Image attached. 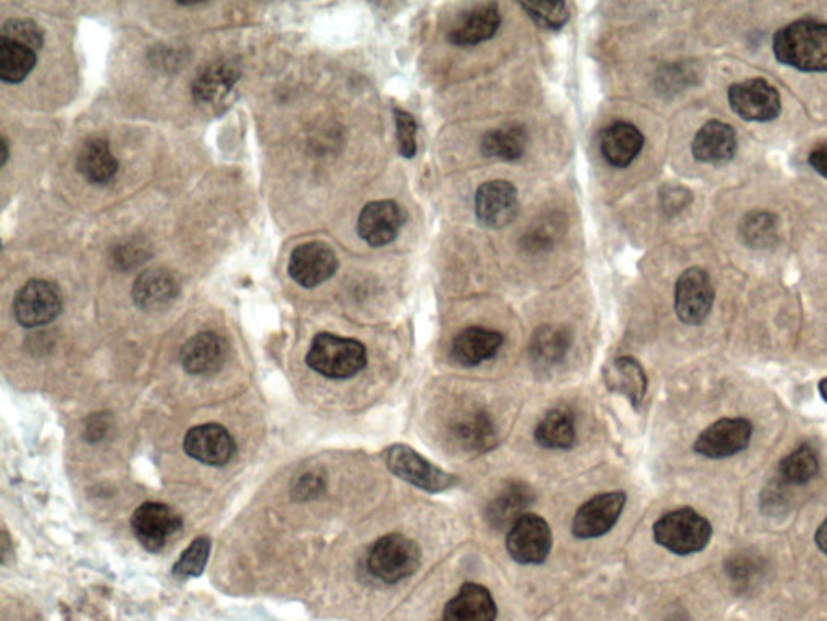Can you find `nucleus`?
<instances>
[{
  "instance_id": "obj_1",
  "label": "nucleus",
  "mask_w": 827,
  "mask_h": 621,
  "mask_svg": "<svg viewBox=\"0 0 827 621\" xmlns=\"http://www.w3.org/2000/svg\"><path fill=\"white\" fill-rule=\"evenodd\" d=\"M779 63L802 71H827L826 23L795 22L779 30L772 43Z\"/></svg>"
},
{
  "instance_id": "obj_2",
  "label": "nucleus",
  "mask_w": 827,
  "mask_h": 621,
  "mask_svg": "<svg viewBox=\"0 0 827 621\" xmlns=\"http://www.w3.org/2000/svg\"><path fill=\"white\" fill-rule=\"evenodd\" d=\"M307 364L328 379H350L367 364L364 345L353 339L319 334L310 345Z\"/></svg>"
},
{
  "instance_id": "obj_3",
  "label": "nucleus",
  "mask_w": 827,
  "mask_h": 621,
  "mask_svg": "<svg viewBox=\"0 0 827 621\" xmlns=\"http://www.w3.org/2000/svg\"><path fill=\"white\" fill-rule=\"evenodd\" d=\"M713 528L710 521L692 508H680L656 521L655 541L672 554L690 555L709 545Z\"/></svg>"
},
{
  "instance_id": "obj_4",
  "label": "nucleus",
  "mask_w": 827,
  "mask_h": 621,
  "mask_svg": "<svg viewBox=\"0 0 827 621\" xmlns=\"http://www.w3.org/2000/svg\"><path fill=\"white\" fill-rule=\"evenodd\" d=\"M419 545L403 534H388L378 539L369 552L367 568L381 582L395 585L409 578L420 566Z\"/></svg>"
},
{
  "instance_id": "obj_5",
  "label": "nucleus",
  "mask_w": 827,
  "mask_h": 621,
  "mask_svg": "<svg viewBox=\"0 0 827 621\" xmlns=\"http://www.w3.org/2000/svg\"><path fill=\"white\" fill-rule=\"evenodd\" d=\"M385 463L395 476L427 493H443L457 484L454 474L440 470L408 445L386 449Z\"/></svg>"
},
{
  "instance_id": "obj_6",
  "label": "nucleus",
  "mask_w": 827,
  "mask_h": 621,
  "mask_svg": "<svg viewBox=\"0 0 827 621\" xmlns=\"http://www.w3.org/2000/svg\"><path fill=\"white\" fill-rule=\"evenodd\" d=\"M553 534L548 523L539 515L525 513L509 528L506 549L512 560L522 565H539L552 552Z\"/></svg>"
},
{
  "instance_id": "obj_7",
  "label": "nucleus",
  "mask_w": 827,
  "mask_h": 621,
  "mask_svg": "<svg viewBox=\"0 0 827 621\" xmlns=\"http://www.w3.org/2000/svg\"><path fill=\"white\" fill-rule=\"evenodd\" d=\"M61 310V293L56 283L47 280H30L13 300V313L23 327L46 326Z\"/></svg>"
},
{
  "instance_id": "obj_8",
  "label": "nucleus",
  "mask_w": 827,
  "mask_h": 621,
  "mask_svg": "<svg viewBox=\"0 0 827 621\" xmlns=\"http://www.w3.org/2000/svg\"><path fill=\"white\" fill-rule=\"evenodd\" d=\"M729 102L733 111L748 122H771L781 114V95L763 78L730 87Z\"/></svg>"
},
{
  "instance_id": "obj_9",
  "label": "nucleus",
  "mask_w": 827,
  "mask_h": 621,
  "mask_svg": "<svg viewBox=\"0 0 827 621\" xmlns=\"http://www.w3.org/2000/svg\"><path fill=\"white\" fill-rule=\"evenodd\" d=\"M714 290L709 272L692 268L676 283V313L683 324L699 326L713 308Z\"/></svg>"
},
{
  "instance_id": "obj_10",
  "label": "nucleus",
  "mask_w": 827,
  "mask_h": 621,
  "mask_svg": "<svg viewBox=\"0 0 827 621\" xmlns=\"http://www.w3.org/2000/svg\"><path fill=\"white\" fill-rule=\"evenodd\" d=\"M754 426L747 419H720L702 432L695 442V452L706 459H729L750 445Z\"/></svg>"
},
{
  "instance_id": "obj_11",
  "label": "nucleus",
  "mask_w": 827,
  "mask_h": 621,
  "mask_svg": "<svg viewBox=\"0 0 827 621\" xmlns=\"http://www.w3.org/2000/svg\"><path fill=\"white\" fill-rule=\"evenodd\" d=\"M518 190L506 180H491L475 193V213L484 227H506L518 216Z\"/></svg>"
},
{
  "instance_id": "obj_12",
  "label": "nucleus",
  "mask_w": 827,
  "mask_h": 621,
  "mask_svg": "<svg viewBox=\"0 0 827 621\" xmlns=\"http://www.w3.org/2000/svg\"><path fill=\"white\" fill-rule=\"evenodd\" d=\"M625 494L608 493L590 498L577 510L573 532L579 539H594L608 534L624 510Z\"/></svg>"
},
{
  "instance_id": "obj_13",
  "label": "nucleus",
  "mask_w": 827,
  "mask_h": 621,
  "mask_svg": "<svg viewBox=\"0 0 827 621\" xmlns=\"http://www.w3.org/2000/svg\"><path fill=\"white\" fill-rule=\"evenodd\" d=\"M406 222V213L395 201H374L359 214V237L378 248L392 244Z\"/></svg>"
},
{
  "instance_id": "obj_14",
  "label": "nucleus",
  "mask_w": 827,
  "mask_h": 621,
  "mask_svg": "<svg viewBox=\"0 0 827 621\" xmlns=\"http://www.w3.org/2000/svg\"><path fill=\"white\" fill-rule=\"evenodd\" d=\"M338 269V258L333 249L320 241L301 245L292 252L288 272L297 285L314 289L333 278Z\"/></svg>"
},
{
  "instance_id": "obj_15",
  "label": "nucleus",
  "mask_w": 827,
  "mask_h": 621,
  "mask_svg": "<svg viewBox=\"0 0 827 621\" xmlns=\"http://www.w3.org/2000/svg\"><path fill=\"white\" fill-rule=\"evenodd\" d=\"M132 527L143 547L150 552H159L166 545L167 539L180 531L183 523L175 511L167 505L145 504L133 515Z\"/></svg>"
},
{
  "instance_id": "obj_16",
  "label": "nucleus",
  "mask_w": 827,
  "mask_h": 621,
  "mask_svg": "<svg viewBox=\"0 0 827 621\" xmlns=\"http://www.w3.org/2000/svg\"><path fill=\"white\" fill-rule=\"evenodd\" d=\"M184 450L191 459L211 466H224L237 452L234 437L220 425H203L184 437Z\"/></svg>"
},
{
  "instance_id": "obj_17",
  "label": "nucleus",
  "mask_w": 827,
  "mask_h": 621,
  "mask_svg": "<svg viewBox=\"0 0 827 621\" xmlns=\"http://www.w3.org/2000/svg\"><path fill=\"white\" fill-rule=\"evenodd\" d=\"M501 25V13L497 3H480L461 13L453 23L448 39L456 46H474L495 36Z\"/></svg>"
},
{
  "instance_id": "obj_18",
  "label": "nucleus",
  "mask_w": 827,
  "mask_h": 621,
  "mask_svg": "<svg viewBox=\"0 0 827 621\" xmlns=\"http://www.w3.org/2000/svg\"><path fill=\"white\" fill-rule=\"evenodd\" d=\"M227 343L214 332H201L181 348L180 360L190 374H211L227 360Z\"/></svg>"
},
{
  "instance_id": "obj_19",
  "label": "nucleus",
  "mask_w": 827,
  "mask_h": 621,
  "mask_svg": "<svg viewBox=\"0 0 827 621\" xmlns=\"http://www.w3.org/2000/svg\"><path fill=\"white\" fill-rule=\"evenodd\" d=\"M737 151V136L733 126L723 122H709L696 133L692 143V153L696 160L705 163L729 162Z\"/></svg>"
},
{
  "instance_id": "obj_20",
  "label": "nucleus",
  "mask_w": 827,
  "mask_h": 621,
  "mask_svg": "<svg viewBox=\"0 0 827 621\" xmlns=\"http://www.w3.org/2000/svg\"><path fill=\"white\" fill-rule=\"evenodd\" d=\"M443 620L495 621L497 620V603L490 590L475 583H466L444 607Z\"/></svg>"
},
{
  "instance_id": "obj_21",
  "label": "nucleus",
  "mask_w": 827,
  "mask_h": 621,
  "mask_svg": "<svg viewBox=\"0 0 827 621\" xmlns=\"http://www.w3.org/2000/svg\"><path fill=\"white\" fill-rule=\"evenodd\" d=\"M180 285L167 269H150L136 279L133 298L145 310H160L175 302Z\"/></svg>"
},
{
  "instance_id": "obj_22",
  "label": "nucleus",
  "mask_w": 827,
  "mask_h": 621,
  "mask_svg": "<svg viewBox=\"0 0 827 621\" xmlns=\"http://www.w3.org/2000/svg\"><path fill=\"white\" fill-rule=\"evenodd\" d=\"M533 500L535 497L528 484L519 483V481L506 484L488 504V524L494 529L512 528L519 518L524 517L525 510L532 507Z\"/></svg>"
},
{
  "instance_id": "obj_23",
  "label": "nucleus",
  "mask_w": 827,
  "mask_h": 621,
  "mask_svg": "<svg viewBox=\"0 0 827 621\" xmlns=\"http://www.w3.org/2000/svg\"><path fill=\"white\" fill-rule=\"evenodd\" d=\"M603 377L611 392L627 398L635 408L644 402L648 385L647 374L634 358L621 357L611 361L604 368Z\"/></svg>"
},
{
  "instance_id": "obj_24",
  "label": "nucleus",
  "mask_w": 827,
  "mask_h": 621,
  "mask_svg": "<svg viewBox=\"0 0 827 621\" xmlns=\"http://www.w3.org/2000/svg\"><path fill=\"white\" fill-rule=\"evenodd\" d=\"M502 345V336L497 330L484 327H469L454 339L451 353L454 361L463 366H477L497 357Z\"/></svg>"
},
{
  "instance_id": "obj_25",
  "label": "nucleus",
  "mask_w": 827,
  "mask_h": 621,
  "mask_svg": "<svg viewBox=\"0 0 827 621\" xmlns=\"http://www.w3.org/2000/svg\"><path fill=\"white\" fill-rule=\"evenodd\" d=\"M644 135L637 126L616 122L608 126L601 136V153L613 167H627L644 148Z\"/></svg>"
},
{
  "instance_id": "obj_26",
  "label": "nucleus",
  "mask_w": 827,
  "mask_h": 621,
  "mask_svg": "<svg viewBox=\"0 0 827 621\" xmlns=\"http://www.w3.org/2000/svg\"><path fill=\"white\" fill-rule=\"evenodd\" d=\"M239 75H241V67L234 59L218 60V63L207 65L200 77L194 80L193 95L200 102L218 101L230 93Z\"/></svg>"
},
{
  "instance_id": "obj_27",
  "label": "nucleus",
  "mask_w": 827,
  "mask_h": 621,
  "mask_svg": "<svg viewBox=\"0 0 827 621\" xmlns=\"http://www.w3.org/2000/svg\"><path fill=\"white\" fill-rule=\"evenodd\" d=\"M77 163L84 179L95 185L111 182L118 170V160L112 155L109 143L102 138L88 139L78 153Z\"/></svg>"
},
{
  "instance_id": "obj_28",
  "label": "nucleus",
  "mask_w": 827,
  "mask_h": 621,
  "mask_svg": "<svg viewBox=\"0 0 827 621\" xmlns=\"http://www.w3.org/2000/svg\"><path fill=\"white\" fill-rule=\"evenodd\" d=\"M528 132L524 126L509 124L491 129L482 139V153L491 159L518 160L524 156Z\"/></svg>"
},
{
  "instance_id": "obj_29",
  "label": "nucleus",
  "mask_w": 827,
  "mask_h": 621,
  "mask_svg": "<svg viewBox=\"0 0 827 621\" xmlns=\"http://www.w3.org/2000/svg\"><path fill=\"white\" fill-rule=\"evenodd\" d=\"M576 422L567 409L550 411L535 429L539 445L552 450H567L576 445Z\"/></svg>"
},
{
  "instance_id": "obj_30",
  "label": "nucleus",
  "mask_w": 827,
  "mask_h": 621,
  "mask_svg": "<svg viewBox=\"0 0 827 621\" xmlns=\"http://www.w3.org/2000/svg\"><path fill=\"white\" fill-rule=\"evenodd\" d=\"M570 334L564 327L543 326L536 330L531 345L532 360L543 368L562 363L570 348Z\"/></svg>"
},
{
  "instance_id": "obj_31",
  "label": "nucleus",
  "mask_w": 827,
  "mask_h": 621,
  "mask_svg": "<svg viewBox=\"0 0 827 621\" xmlns=\"http://www.w3.org/2000/svg\"><path fill=\"white\" fill-rule=\"evenodd\" d=\"M36 50L0 37V80L3 83H22L36 65Z\"/></svg>"
},
{
  "instance_id": "obj_32",
  "label": "nucleus",
  "mask_w": 827,
  "mask_h": 621,
  "mask_svg": "<svg viewBox=\"0 0 827 621\" xmlns=\"http://www.w3.org/2000/svg\"><path fill=\"white\" fill-rule=\"evenodd\" d=\"M457 442L471 452H488L497 445V432L484 413L467 416L454 428Z\"/></svg>"
},
{
  "instance_id": "obj_33",
  "label": "nucleus",
  "mask_w": 827,
  "mask_h": 621,
  "mask_svg": "<svg viewBox=\"0 0 827 621\" xmlns=\"http://www.w3.org/2000/svg\"><path fill=\"white\" fill-rule=\"evenodd\" d=\"M819 463L815 450L803 445L791 455L785 456L779 466L782 479L789 484H806L818 474Z\"/></svg>"
},
{
  "instance_id": "obj_34",
  "label": "nucleus",
  "mask_w": 827,
  "mask_h": 621,
  "mask_svg": "<svg viewBox=\"0 0 827 621\" xmlns=\"http://www.w3.org/2000/svg\"><path fill=\"white\" fill-rule=\"evenodd\" d=\"M208 552H211V541L207 538H200L191 542L190 547L181 554L175 566H173V575L180 579L200 576L206 568Z\"/></svg>"
},
{
  "instance_id": "obj_35",
  "label": "nucleus",
  "mask_w": 827,
  "mask_h": 621,
  "mask_svg": "<svg viewBox=\"0 0 827 621\" xmlns=\"http://www.w3.org/2000/svg\"><path fill=\"white\" fill-rule=\"evenodd\" d=\"M521 7L542 29L562 30L569 20V9L564 2H528Z\"/></svg>"
},
{
  "instance_id": "obj_36",
  "label": "nucleus",
  "mask_w": 827,
  "mask_h": 621,
  "mask_svg": "<svg viewBox=\"0 0 827 621\" xmlns=\"http://www.w3.org/2000/svg\"><path fill=\"white\" fill-rule=\"evenodd\" d=\"M2 39L12 41V43L22 44L33 50H39L44 44V33L37 23L33 20L13 19L3 23Z\"/></svg>"
},
{
  "instance_id": "obj_37",
  "label": "nucleus",
  "mask_w": 827,
  "mask_h": 621,
  "mask_svg": "<svg viewBox=\"0 0 827 621\" xmlns=\"http://www.w3.org/2000/svg\"><path fill=\"white\" fill-rule=\"evenodd\" d=\"M395 121H396V139H398L399 155H401L403 157H406V159H412V157L416 156V153H417L416 121H414V117L411 114H408V112L401 111V109H396Z\"/></svg>"
},
{
  "instance_id": "obj_38",
  "label": "nucleus",
  "mask_w": 827,
  "mask_h": 621,
  "mask_svg": "<svg viewBox=\"0 0 827 621\" xmlns=\"http://www.w3.org/2000/svg\"><path fill=\"white\" fill-rule=\"evenodd\" d=\"M809 166L827 179V148H818L809 155Z\"/></svg>"
},
{
  "instance_id": "obj_39",
  "label": "nucleus",
  "mask_w": 827,
  "mask_h": 621,
  "mask_svg": "<svg viewBox=\"0 0 827 621\" xmlns=\"http://www.w3.org/2000/svg\"><path fill=\"white\" fill-rule=\"evenodd\" d=\"M815 541L816 544H818V547L822 549L823 554L827 555V518L825 521H823V524L818 528V531H816Z\"/></svg>"
},
{
  "instance_id": "obj_40",
  "label": "nucleus",
  "mask_w": 827,
  "mask_h": 621,
  "mask_svg": "<svg viewBox=\"0 0 827 621\" xmlns=\"http://www.w3.org/2000/svg\"><path fill=\"white\" fill-rule=\"evenodd\" d=\"M2 166H5L7 157H9V149H7V139L2 138Z\"/></svg>"
},
{
  "instance_id": "obj_41",
  "label": "nucleus",
  "mask_w": 827,
  "mask_h": 621,
  "mask_svg": "<svg viewBox=\"0 0 827 621\" xmlns=\"http://www.w3.org/2000/svg\"><path fill=\"white\" fill-rule=\"evenodd\" d=\"M819 392H822L823 398L827 402V377L823 379L822 384H819Z\"/></svg>"
},
{
  "instance_id": "obj_42",
  "label": "nucleus",
  "mask_w": 827,
  "mask_h": 621,
  "mask_svg": "<svg viewBox=\"0 0 827 621\" xmlns=\"http://www.w3.org/2000/svg\"><path fill=\"white\" fill-rule=\"evenodd\" d=\"M442 621H444V620H442Z\"/></svg>"
}]
</instances>
